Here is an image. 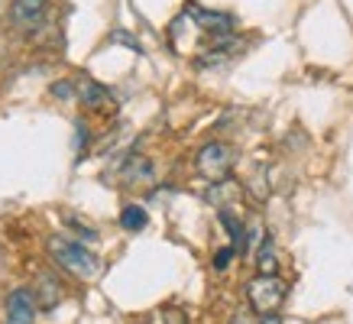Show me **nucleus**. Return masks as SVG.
Instances as JSON below:
<instances>
[{
  "mask_svg": "<svg viewBox=\"0 0 353 324\" xmlns=\"http://www.w3.org/2000/svg\"><path fill=\"white\" fill-rule=\"evenodd\" d=\"M146 224H150V214H146V207L143 205H127L123 211H120V227L130 230V234H139Z\"/></svg>",
  "mask_w": 353,
  "mask_h": 324,
  "instance_id": "obj_12",
  "label": "nucleus"
},
{
  "mask_svg": "<svg viewBox=\"0 0 353 324\" xmlns=\"http://www.w3.org/2000/svg\"><path fill=\"white\" fill-rule=\"evenodd\" d=\"M52 94H59V97H72V94H78V88H72V81H59V85L52 88Z\"/></svg>",
  "mask_w": 353,
  "mask_h": 324,
  "instance_id": "obj_16",
  "label": "nucleus"
},
{
  "mask_svg": "<svg viewBox=\"0 0 353 324\" xmlns=\"http://www.w3.org/2000/svg\"><path fill=\"white\" fill-rule=\"evenodd\" d=\"M36 308L32 289H13L7 295V324H36Z\"/></svg>",
  "mask_w": 353,
  "mask_h": 324,
  "instance_id": "obj_6",
  "label": "nucleus"
},
{
  "mask_svg": "<svg viewBox=\"0 0 353 324\" xmlns=\"http://www.w3.org/2000/svg\"><path fill=\"white\" fill-rule=\"evenodd\" d=\"M285 295H289V285L285 279H279V276H256V279L246 282V298H250V308L256 314H276L285 302Z\"/></svg>",
  "mask_w": 353,
  "mask_h": 324,
  "instance_id": "obj_2",
  "label": "nucleus"
},
{
  "mask_svg": "<svg viewBox=\"0 0 353 324\" xmlns=\"http://www.w3.org/2000/svg\"><path fill=\"white\" fill-rule=\"evenodd\" d=\"M185 17H192V20L198 23L208 36H214V43L217 39H230V36H234L236 20L230 17V13L204 10V7H198V3H188V7H185Z\"/></svg>",
  "mask_w": 353,
  "mask_h": 324,
  "instance_id": "obj_4",
  "label": "nucleus"
},
{
  "mask_svg": "<svg viewBox=\"0 0 353 324\" xmlns=\"http://www.w3.org/2000/svg\"><path fill=\"white\" fill-rule=\"evenodd\" d=\"M234 162H236L234 146L214 140V143H204L201 150H198V156H194V169H198V175L208 179V182H221V179H230Z\"/></svg>",
  "mask_w": 353,
  "mask_h": 324,
  "instance_id": "obj_3",
  "label": "nucleus"
},
{
  "mask_svg": "<svg viewBox=\"0 0 353 324\" xmlns=\"http://www.w3.org/2000/svg\"><path fill=\"white\" fill-rule=\"evenodd\" d=\"M32 295H36V305H39L43 312H52L55 305L62 302V285H59L52 276H39V285L32 289Z\"/></svg>",
  "mask_w": 353,
  "mask_h": 324,
  "instance_id": "obj_9",
  "label": "nucleus"
},
{
  "mask_svg": "<svg viewBox=\"0 0 353 324\" xmlns=\"http://www.w3.org/2000/svg\"><path fill=\"white\" fill-rule=\"evenodd\" d=\"M256 270L259 276H276L279 272V256H276V243H272V237H263L256 247Z\"/></svg>",
  "mask_w": 353,
  "mask_h": 324,
  "instance_id": "obj_11",
  "label": "nucleus"
},
{
  "mask_svg": "<svg viewBox=\"0 0 353 324\" xmlns=\"http://www.w3.org/2000/svg\"><path fill=\"white\" fill-rule=\"evenodd\" d=\"M75 136H78V140H75V150L81 152V150H85V146H88V127H85V123H81V120H78V123H75Z\"/></svg>",
  "mask_w": 353,
  "mask_h": 324,
  "instance_id": "obj_15",
  "label": "nucleus"
},
{
  "mask_svg": "<svg viewBox=\"0 0 353 324\" xmlns=\"http://www.w3.org/2000/svg\"><path fill=\"white\" fill-rule=\"evenodd\" d=\"M162 324H188V318H185L182 312H165V318H162Z\"/></svg>",
  "mask_w": 353,
  "mask_h": 324,
  "instance_id": "obj_18",
  "label": "nucleus"
},
{
  "mask_svg": "<svg viewBox=\"0 0 353 324\" xmlns=\"http://www.w3.org/2000/svg\"><path fill=\"white\" fill-rule=\"evenodd\" d=\"M65 224H68V227H75L78 234H85V240H88V243H91V240H97V230H94V227H88L85 221H78V217L65 214Z\"/></svg>",
  "mask_w": 353,
  "mask_h": 324,
  "instance_id": "obj_14",
  "label": "nucleus"
},
{
  "mask_svg": "<svg viewBox=\"0 0 353 324\" xmlns=\"http://www.w3.org/2000/svg\"><path fill=\"white\" fill-rule=\"evenodd\" d=\"M243 198V188L234 179H221V182H211L204 188V201L214 205L217 211H234V205Z\"/></svg>",
  "mask_w": 353,
  "mask_h": 324,
  "instance_id": "obj_7",
  "label": "nucleus"
},
{
  "mask_svg": "<svg viewBox=\"0 0 353 324\" xmlns=\"http://www.w3.org/2000/svg\"><path fill=\"white\" fill-rule=\"evenodd\" d=\"M230 324H259V321L253 318V312H236L234 318H230Z\"/></svg>",
  "mask_w": 353,
  "mask_h": 324,
  "instance_id": "obj_17",
  "label": "nucleus"
},
{
  "mask_svg": "<svg viewBox=\"0 0 353 324\" xmlns=\"http://www.w3.org/2000/svg\"><path fill=\"white\" fill-rule=\"evenodd\" d=\"M75 88H78L81 104H85L88 110H94V114H110V110H117V97L108 91V85H97L94 78H81Z\"/></svg>",
  "mask_w": 353,
  "mask_h": 324,
  "instance_id": "obj_5",
  "label": "nucleus"
},
{
  "mask_svg": "<svg viewBox=\"0 0 353 324\" xmlns=\"http://www.w3.org/2000/svg\"><path fill=\"white\" fill-rule=\"evenodd\" d=\"M49 253H52V259L62 270H68L72 276H78V279H85V282L94 279L97 272H101V259L88 247H81L78 240H68V237H62V234H52V237H49Z\"/></svg>",
  "mask_w": 353,
  "mask_h": 324,
  "instance_id": "obj_1",
  "label": "nucleus"
},
{
  "mask_svg": "<svg viewBox=\"0 0 353 324\" xmlns=\"http://www.w3.org/2000/svg\"><path fill=\"white\" fill-rule=\"evenodd\" d=\"M120 179H123V185H150L156 179V165L146 156H130L120 165Z\"/></svg>",
  "mask_w": 353,
  "mask_h": 324,
  "instance_id": "obj_8",
  "label": "nucleus"
},
{
  "mask_svg": "<svg viewBox=\"0 0 353 324\" xmlns=\"http://www.w3.org/2000/svg\"><path fill=\"white\" fill-rule=\"evenodd\" d=\"M46 3H49V0H13L10 17L20 23V26H30V23H36L39 17H43Z\"/></svg>",
  "mask_w": 353,
  "mask_h": 324,
  "instance_id": "obj_10",
  "label": "nucleus"
},
{
  "mask_svg": "<svg viewBox=\"0 0 353 324\" xmlns=\"http://www.w3.org/2000/svg\"><path fill=\"white\" fill-rule=\"evenodd\" d=\"M263 324H279V318H276V314H266V318H263Z\"/></svg>",
  "mask_w": 353,
  "mask_h": 324,
  "instance_id": "obj_19",
  "label": "nucleus"
},
{
  "mask_svg": "<svg viewBox=\"0 0 353 324\" xmlns=\"http://www.w3.org/2000/svg\"><path fill=\"white\" fill-rule=\"evenodd\" d=\"M234 256H240V253H236L234 247H221V250L214 253V270H217V272H224L227 266L234 263Z\"/></svg>",
  "mask_w": 353,
  "mask_h": 324,
  "instance_id": "obj_13",
  "label": "nucleus"
}]
</instances>
